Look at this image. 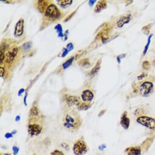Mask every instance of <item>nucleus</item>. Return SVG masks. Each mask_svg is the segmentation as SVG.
<instances>
[{"label":"nucleus","instance_id":"nucleus-8","mask_svg":"<svg viewBox=\"0 0 155 155\" xmlns=\"http://www.w3.org/2000/svg\"><path fill=\"white\" fill-rule=\"evenodd\" d=\"M24 32V20L20 18L17 22L15 30V36H20L23 35Z\"/></svg>","mask_w":155,"mask_h":155},{"label":"nucleus","instance_id":"nucleus-14","mask_svg":"<svg viewBox=\"0 0 155 155\" xmlns=\"http://www.w3.org/2000/svg\"><path fill=\"white\" fill-rule=\"evenodd\" d=\"M107 7V2L105 1H99L95 7V12H99Z\"/></svg>","mask_w":155,"mask_h":155},{"label":"nucleus","instance_id":"nucleus-15","mask_svg":"<svg viewBox=\"0 0 155 155\" xmlns=\"http://www.w3.org/2000/svg\"><path fill=\"white\" fill-rule=\"evenodd\" d=\"M39 114L40 113L38 108L35 106L33 107L31 110V116L33 117V118H37L38 117H39Z\"/></svg>","mask_w":155,"mask_h":155},{"label":"nucleus","instance_id":"nucleus-18","mask_svg":"<svg viewBox=\"0 0 155 155\" xmlns=\"http://www.w3.org/2000/svg\"><path fill=\"white\" fill-rule=\"evenodd\" d=\"M79 108L80 109H83L85 110L87 109L88 108H90V105L88 103H80V105L78 106Z\"/></svg>","mask_w":155,"mask_h":155},{"label":"nucleus","instance_id":"nucleus-17","mask_svg":"<svg viewBox=\"0 0 155 155\" xmlns=\"http://www.w3.org/2000/svg\"><path fill=\"white\" fill-rule=\"evenodd\" d=\"M153 36V34H151L149 37L148 39V40H147V43L146 46H145V48H144V55H145L147 50H148L149 49V46H150V42H151V37Z\"/></svg>","mask_w":155,"mask_h":155},{"label":"nucleus","instance_id":"nucleus-16","mask_svg":"<svg viewBox=\"0 0 155 155\" xmlns=\"http://www.w3.org/2000/svg\"><path fill=\"white\" fill-rule=\"evenodd\" d=\"M100 60H99L97 62V63L96 64V65L94 66V68L91 71L90 74L91 75H94V74H95V73H97L99 71V70L100 69Z\"/></svg>","mask_w":155,"mask_h":155},{"label":"nucleus","instance_id":"nucleus-6","mask_svg":"<svg viewBox=\"0 0 155 155\" xmlns=\"http://www.w3.org/2000/svg\"><path fill=\"white\" fill-rule=\"evenodd\" d=\"M42 127L37 123L33 122L29 123L28 125L29 133L31 136H37L42 131Z\"/></svg>","mask_w":155,"mask_h":155},{"label":"nucleus","instance_id":"nucleus-9","mask_svg":"<svg viewBox=\"0 0 155 155\" xmlns=\"http://www.w3.org/2000/svg\"><path fill=\"white\" fill-rule=\"evenodd\" d=\"M81 97H82V99L85 103H89L93 100L94 98V94L91 90H86L82 92Z\"/></svg>","mask_w":155,"mask_h":155},{"label":"nucleus","instance_id":"nucleus-4","mask_svg":"<svg viewBox=\"0 0 155 155\" xmlns=\"http://www.w3.org/2000/svg\"><path fill=\"white\" fill-rule=\"evenodd\" d=\"M137 122L147 128L155 129V119L154 118L147 116H141L137 118Z\"/></svg>","mask_w":155,"mask_h":155},{"label":"nucleus","instance_id":"nucleus-19","mask_svg":"<svg viewBox=\"0 0 155 155\" xmlns=\"http://www.w3.org/2000/svg\"><path fill=\"white\" fill-rule=\"evenodd\" d=\"M73 59H74V58H71L69 59V60H68V61H66V62L63 65V68L66 69V68H67L69 66H70V65H71V63H72Z\"/></svg>","mask_w":155,"mask_h":155},{"label":"nucleus","instance_id":"nucleus-12","mask_svg":"<svg viewBox=\"0 0 155 155\" xmlns=\"http://www.w3.org/2000/svg\"><path fill=\"white\" fill-rule=\"evenodd\" d=\"M127 155H141V149L140 147H131L125 150Z\"/></svg>","mask_w":155,"mask_h":155},{"label":"nucleus","instance_id":"nucleus-5","mask_svg":"<svg viewBox=\"0 0 155 155\" xmlns=\"http://www.w3.org/2000/svg\"><path fill=\"white\" fill-rule=\"evenodd\" d=\"M139 90L141 94L144 97H147L152 92L153 90V84L151 82L146 81L141 85Z\"/></svg>","mask_w":155,"mask_h":155},{"label":"nucleus","instance_id":"nucleus-13","mask_svg":"<svg viewBox=\"0 0 155 155\" xmlns=\"http://www.w3.org/2000/svg\"><path fill=\"white\" fill-rule=\"evenodd\" d=\"M131 20V16L130 14H127L126 15L122 16L119 20L117 21V26L119 27H122L124 25L128 23Z\"/></svg>","mask_w":155,"mask_h":155},{"label":"nucleus","instance_id":"nucleus-3","mask_svg":"<svg viewBox=\"0 0 155 155\" xmlns=\"http://www.w3.org/2000/svg\"><path fill=\"white\" fill-rule=\"evenodd\" d=\"M88 150V147L82 139L77 140L74 144L73 151L76 155H84Z\"/></svg>","mask_w":155,"mask_h":155},{"label":"nucleus","instance_id":"nucleus-1","mask_svg":"<svg viewBox=\"0 0 155 155\" xmlns=\"http://www.w3.org/2000/svg\"><path fill=\"white\" fill-rule=\"evenodd\" d=\"M63 123L66 129L74 131L78 130L80 127V125H82V120L77 112L69 111L64 114Z\"/></svg>","mask_w":155,"mask_h":155},{"label":"nucleus","instance_id":"nucleus-7","mask_svg":"<svg viewBox=\"0 0 155 155\" xmlns=\"http://www.w3.org/2000/svg\"><path fill=\"white\" fill-rule=\"evenodd\" d=\"M18 51V48L17 47H14L7 52L5 57L6 62L7 63H12L14 58H15V57L17 55Z\"/></svg>","mask_w":155,"mask_h":155},{"label":"nucleus","instance_id":"nucleus-10","mask_svg":"<svg viewBox=\"0 0 155 155\" xmlns=\"http://www.w3.org/2000/svg\"><path fill=\"white\" fill-rule=\"evenodd\" d=\"M122 127L125 129L127 130L129 127H130V120L128 117L127 115V112H125L123 113L122 114L121 117V122H120Z\"/></svg>","mask_w":155,"mask_h":155},{"label":"nucleus","instance_id":"nucleus-22","mask_svg":"<svg viewBox=\"0 0 155 155\" xmlns=\"http://www.w3.org/2000/svg\"><path fill=\"white\" fill-rule=\"evenodd\" d=\"M50 155H65V154L60 150H55L51 153Z\"/></svg>","mask_w":155,"mask_h":155},{"label":"nucleus","instance_id":"nucleus-11","mask_svg":"<svg viewBox=\"0 0 155 155\" xmlns=\"http://www.w3.org/2000/svg\"><path fill=\"white\" fill-rule=\"evenodd\" d=\"M65 101L69 106L79 105L80 100L77 97L73 96V95H66L65 97Z\"/></svg>","mask_w":155,"mask_h":155},{"label":"nucleus","instance_id":"nucleus-20","mask_svg":"<svg viewBox=\"0 0 155 155\" xmlns=\"http://www.w3.org/2000/svg\"><path fill=\"white\" fill-rule=\"evenodd\" d=\"M142 68L145 70H147V69H149V68H150V63L148 61H144L142 63Z\"/></svg>","mask_w":155,"mask_h":155},{"label":"nucleus","instance_id":"nucleus-23","mask_svg":"<svg viewBox=\"0 0 155 155\" xmlns=\"http://www.w3.org/2000/svg\"><path fill=\"white\" fill-rule=\"evenodd\" d=\"M0 70H1V72H0V74H1V77H3L4 76L3 73L4 74V69L3 67H1V68H0Z\"/></svg>","mask_w":155,"mask_h":155},{"label":"nucleus","instance_id":"nucleus-2","mask_svg":"<svg viewBox=\"0 0 155 155\" xmlns=\"http://www.w3.org/2000/svg\"><path fill=\"white\" fill-rule=\"evenodd\" d=\"M61 16V13L57 8V7L54 4H49L45 11V17L49 20L54 21L58 19Z\"/></svg>","mask_w":155,"mask_h":155},{"label":"nucleus","instance_id":"nucleus-21","mask_svg":"<svg viewBox=\"0 0 155 155\" xmlns=\"http://www.w3.org/2000/svg\"><path fill=\"white\" fill-rule=\"evenodd\" d=\"M57 2L58 3H60V4L62 6H66L71 4L72 3V1H58Z\"/></svg>","mask_w":155,"mask_h":155},{"label":"nucleus","instance_id":"nucleus-24","mask_svg":"<svg viewBox=\"0 0 155 155\" xmlns=\"http://www.w3.org/2000/svg\"><path fill=\"white\" fill-rule=\"evenodd\" d=\"M145 77V75H144V74L143 73L141 75V76H139L138 77H137V79H138V80H141L142 78H144Z\"/></svg>","mask_w":155,"mask_h":155}]
</instances>
